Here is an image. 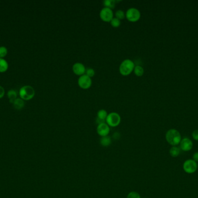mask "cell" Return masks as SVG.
Here are the masks:
<instances>
[{
    "mask_svg": "<svg viewBox=\"0 0 198 198\" xmlns=\"http://www.w3.org/2000/svg\"><path fill=\"white\" fill-rule=\"evenodd\" d=\"M166 139L167 142L173 147H176L181 141L180 133L175 129H170L166 134Z\"/></svg>",
    "mask_w": 198,
    "mask_h": 198,
    "instance_id": "1",
    "label": "cell"
},
{
    "mask_svg": "<svg viewBox=\"0 0 198 198\" xmlns=\"http://www.w3.org/2000/svg\"><path fill=\"white\" fill-rule=\"evenodd\" d=\"M134 63L130 59H126L122 61L119 66V72L123 76L130 75L134 71Z\"/></svg>",
    "mask_w": 198,
    "mask_h": 198,
    "instance_id": "2",
    "label": "cell"
},
{
    "mask_svg": "<svg viewBox=\"0 0 198 198\" xmlns=\"http://www.w3.org/2000/svg\"><path fill=\"white\" fill-rule=\"evenodd\" d=\"M19 95L22 99L29 100L34 96L35 90L33 87L30 86H25L20 89Z\"/></svg>",
    "mask_w": 198,
    "mask_h": 198,
    "instance_id": "3",
    "label": "cell"
},
{
    "mask_svg": "<svg viewBox=\"0 0 198 198\" xmlns=\"http://www.w3.org/2000/svg\"><path fill=\"white\" fill-rule=\"evenodd\" d=\"M126 18L129 22H136L140 20L141 18V13L140 10L136 8H130L125 13Z\"/></svg>",
    "mask_w": 198,
    "mask_h": 198,
    "instance_id": "4",
    "label": "cell"
},
{
    "mask_svg": "<svg viewBox=\"0 0 198 198\" xmlns=\"http://www.w3.org/2000/svg\"><path fill=\"white\" fill-rule=\"evenodd\" d=\"M121 116L116 112H111L107 116L106 122L110 127H115L119 126L121 123Z\"/></svg>",
    "mask_w": 198,
    "mask_h": 198,
    "instance_id": "5",
    "label": "cell"
},
{
    "mask_svg": "<svg viewBox=\"0 0 198 198\" xmlns=\"http://www.w3.org/2000/svg\"><path fill=\"white\" fill-rule=\"evenodd\" d=\"M198 168V164L192 159H188L183 164V170L185 173L193 174Z\"/></svg>",
    "mask_w": 198,
    "mask_h": 198,
    "instance_id": "6",
    "label": "cell"
},
{
    "mask_svg": "<svg viewBox=\"0 0 198 198\" xmlns=\"http://www.w3.org/2000/svg\"><path fill=\"white\" fill-rule=\"evenodd\" d=\"M78 84L82 89L87 90L91 88L92 84L91 78L85 74L81 76H80L78 80Z\"/></svg>",
    "mask_w": 198,
    "mask_h": 198,
    "instance_id": "7",
    "label": "cell"
},
{
    "mask_svg": "<svg viewBox=\"0 0 198 198\" xmlns=\"http://www.w3.org/2000/svg\"><path fill=\"white\" fill-rule=\"evenodd\" d=\"M100 17L103 21L105 22H110L114 18L113 10L108 8L104 7L100 10Z\"/></svg>",
    "mask_w": 198,
    "mask_h": 198,
    "instance_id": "8",
    "label": "cell"
},
{
    "mask_svg": "<svg viewBox=\"0 0 198 198\" xmlns=\"http://www.w3.org/2000/svg\"><path fill=\"white\" fill-rule=\"evenodd\" d=\"M86 67L83 64L80 62H76L72 66V71L75 75L79 76H81L85 74Z\"/></svg>",
    "mask_w": 198,
    "mask_h": 198,
    "instance_id": "9",
    "label": "cell"
},
{
    "mask_svg": "<svg viewBox=\"0 0 198 198\" xmlns=\"http://www.w3.org/2000/svg\"><path fill=\"white\" fill-rule=\"evenodd\" d=\"M110 126L106 123L98 124V126L97 127V134L99 135H100L102 137L107 136L110 132Z\"/></svg>",
    "mask_w": 198,
    "mask_h": 198,
    "instance_id": "10",
    "label": "cell"
},
{
    "mask_svg": "<svg viewBox=\"0 0 198 198\" xmlns=\"http://www.w3.org/2000/svg\"><path fill=\"white\" fill-rule=\"evenodd\" d=\"M181 149L183 151L188 152L193 147V142L188 138H184L180 143Z\"/></svg>",
    "mask_w": 198,
    "mask_h": 198,
    "instance_id": "11",
    "label": "cell"
},
{
    "mask_svg": "<svg viewBox=\"0 0 198 198\" xmlns=\"http://www.w3.org/2000/svg\"><path fill=\"white\" fill-rule=\"evenodd\" d=\"M108 115V114L107 113V112L106 110L104 109L99 110L97 114V117L96 119V122L98 123V124L105 123Z\"/></svg>",
    "mask_w": 198,
    "mask_h": 198,
    "instance_id": "12",
    "label": "cell"
},
{
    "mask_svg": "<svg viewBox=\"0 0 198 198\" xmlns=\"http://www.w3.org/2000/svg\"><path fill=\"white\" fill-rule=\"evenodd\" d=\"M14 107L17 109H21L25 106V102L21 98H16L14 101L13 102Z\"/></svg>",
    "mask_w": 198,
    "mask_h": 198,
    "instance_id": "13",
    "label": "cell"
},
{
    "mask_svg": "<svg viewBox=\"0 0 198 198\" xmlns=\"http://www.w3.org/2000/svg\"><path fill=\"white\" fill-rule=\"evenodd\" d=\"M116 1L115 0H105L103 1V5L104 7L108 8L112 10L115 7L116 4Z\"/></svg>",
    "mask_w": 198,
    "mask_h": 198,
    "instance_id": "14",
    "label": "cell"
},
{
    "mask_svg": "<svg viewBox=\"0 0 198 198\" xmlns=\"http://www.w3.org/2000/svg\"><path fill=\"white\" fill-rule=\"evenodd\" d=\"M169 153L173 158H177L180 153V149L177 147H172L170 149Z\"/></svg>",
    "mask_w": 198,
    "mask_h": 198,
    "instance_id": "15",
    "label": "cell"
},
{
    "mask_svg": "<svg viewBox=\"0 0 198 198\" xmlns=\"http://www.w3.org/2000/svg\"><path fill=\"white\" fill-rule=\"evenodd\" d=\"M100 143L103 147H108L111 143V139L108 135L106 137H103L100 139Z\"/></svg>",
    "mask_w": 198,
    "mask_h": 198,
    "instance_id": "16",
    "label": "cell"
},
{
    "mask_svg": "<svg viewBox=\"0 0 198 198\" xmlns=\"http://www.w3.org/2000/svg\"><path fill=\"white\" fill-rule=\"evenodd\" d=\"M133 71H134V75L138 77L142 76L144 73L143 67L142 66H140V65L135 66Z\"/></svg>",
    "mask_w": 198,
    "mask_h": 198,
    "instance_id": "17",
    "label": "cell"
},
{
    "mask_svg": "<svg viewBox=\"0 0 198 198\" xmlns=\"http://www.w3.org/2000/svg\"><path fill=\"white\" fill-rule=\"evenodd\" d=\"M8 68V63L6 61L0 58V72L5 71Z\"/></svg>",
    "mask_w": 198,
    "mask_h": 198,
    "instance_id": "18",
    "label": "cell"
},
{
    "mask_svg": "<svg viewBox=\"0 0 198 198\" xmlns=\"http://www.w3.org/2000/svg\"><path fill=\"white\" fill-rule=\"evenodd\" d=\"M7 95L10 102H13L17 98V92L14 90H10L8 92Z\"/></svg>",
    "mask_w": 198,
    "mask_h": 198,
    "instance_id": "19",
    "label": "cell"
},
{
    "mask_svg": "<svg viewBox=\"0 0 198 198\" xmlns=\"http://www.w3.org/2000/svg\"><path fill=\"white\" fill-rule=\"evenodd\" d=\"M115 16L116 18L120 20H123L126 18L125 13L121 10H119L116 11V12L115 14Z\"/></svg>",
    "mask_w": 198,
    "mask_h": 198,
    "instance_id": "20",
    "label": "cell"
},
{
    "mask_svg": "<svg viewBox=\"0 0 198 198\" xmlns=\"http://www.w3.org/2000/svg\"><path fill=\"white\" fill-rule=\"evenodd\" d=\"M110 24L113 27L118 28L121 25V20H119L116 18H114L112 19L111 21L110 22Z\"/></svg>",
    "mask_w": 198,
    "mask_h": 198,
    "instance_id": "21",
    "label": "cell"
},
{
    "mask_svg": "<svg viewBox=\"0 0 198 198\" xmlns=\"http://www.w3.org/2000/svg\"><path fill=\"white\" fill-rule=\"evenodd\" d=\"M85 75H87V76L89 77H93L95 76V71L92 68H87L86 70V72H85Z\"/></svg>",
    "mask_w": 198,
    "mask_h": 198,
    "instance_id": "22",
    "label": "cell"
},
{
    "mask_svg": "<svg viewBox=\"0 0 198 198\" xmlns=\"http://www.w3.org/2000/svg\"><path fill=\"white\" fill-rule=\"evenodd\" d=\"M7 52H8L7 48L5 46H0V58H2L3 57H4L6 55Z\"/></svg>",
    "mask_w": 198,
    "mask_h": 198,
    "instance_id": "23",
    "label": "cell"
},
{
    "mask_svg": "<svg viewBox=\"0 0 198 198\" xmlns=\"http://www.w3.org/2000/svg\"><path fill=\"white\" fill-rule=\"evenodd\" d=\"M127 198H141V197L136 192H131L128 194Z\"/></svg>",
    "mask_w": 198,
    "mask_h": 198,
    "instance_id": "24",
    "label": "cell"
},
{
    "mask_svg": "<svg viewBox=\"0 0 198 198\" xmlns=\"http://www.w3.org/2000/svg\"><path fill=\"white\" fill-rule=\"evenodd\" d=\"M192 135L193 139H195V141H198V130H196L193 131Z\"/></svg>",
    "mask_w": 198,
    "mask_h": 198,
    "instance_id": "25",
    "label": "cell"
},
{
    "mask_svg": "<svg viewBox=\"0 0 198 198\" xmlns=\"http://www.w3.org/2000/svg\"><path fill=\"white\" fill-rule=\"evenodd\" d=\"M4 94H5L4 88L0 86V98H1L4 95Z\"/></svg>",
    "mask_w": 198,
    "mask_h": 198,
    "instance_id": "26",
    "label": "cell"
},
{
    "mask_svg": "<svg viewBox=\"0 0 198 198\" xmlns=\"http://www.w3.org/2000/svg\"><path fill=\"white\" fill-rule=\"evenodd\" d=\"M192 160H193L195 162H198V152H195L193 155L192 156Z\"/></svg>",
    "mask_w": 198,
    "mask_h": 198,
    "instance_id": "27",
    "label": "cell"
},
{
    "mask_svg": "<svg viewBox=\"0 0 198 198\" xmlns=\"http://www.w3.org/2000/svg\"><path fill=\"white\" fill-rule=\"evenodd\" d=\"M119 137H120V135H119V134L118 132H115V133L114 134V137L115 138V139L119 138Z\"/></svg>",
    "mask_w": 198,
    "mask_h": 198,
    "instance_id": "28",
    "label": "cell"
},
{
    "mask_svg": "<svg viewBox=\"0 0 198 198\" xmlns=\"http://www.w3.org/2000/svg\"></svg>",
    "mask_w": 198,
    "mask_h": 198,
    "instance_id": "29",
    "label": "cell"
}]
</instances>
